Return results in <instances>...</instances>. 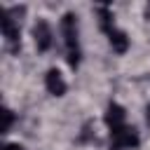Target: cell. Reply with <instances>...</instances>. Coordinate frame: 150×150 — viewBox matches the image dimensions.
<instances>
[{
	"label": "cell",
	"instance_id": "obj_10",
	"mask_svg": "<svg viewBox=\"0 0 150 150\" xmlns=\"http://www.w3.org/2000/svg\"><path fill=\"white\" fill-rule=\"evenodd\" d=\"M5 150H23V145H19V143H7Z\"/></svg>",
	"mask_w": 150,
	"mask_h": 150
},
{
	"label": "cell",
	"instance_id": "obj_7",
	"mask_svg": "<svg viewBox=\"0 0 150 150\" xmlns=\"http://www.w3.org/2000/svg\"><path fill=\"white\" fill-rule=\"evenodd\" d=\"M108 40H110V47H112L115 54H127V49H129V35H127L124 30L112 28V30L108 33Z\"/></svg>",
	"mask_w": 150,
	"mask_h": 150
},
{
	"label": "cell",
	"instance_id": "obj_8",
	"mask_svg": "<svg viewBox=\"0 0 150 150\" xmlns=\"http://www.w3.org/2000/svg\"><path fill=\"white\" fill-rule=\"evenodd\" d=\"M96 14H98V26H101V30H103V33H110V30L115 28L112 9H110V7H98V9H96Z\"/></svg>",
	"mask_w": 150,
	"mask_h": 150
},
{
	"label": "cell",
	"instance_id": "obj_5",
	"mask_svg": "<svg viewBox=\"0 0 150 150\" xmlns=\"http://www.w3.org/2000/svg\"><path fill=\"white\" fill-rule=\"evenodd\" d=\"M103 122H105V127L110 131H115L120 127H127V110L120 103H108L105 115H103Z\"/></svg>",
	"mask_w": 150,
	"mask_h": 150
},
{
	"label": "cell",
	"instance_id": "obj_1",
	"mask_svg": "<svg viewBox=\"0 0 150 150\" xmlns=\"http://www.w3.org/2000/svg\"><path fill=\"white\" fill-rule=\"evenodd\" d=\"M61 35H63V45H66V61L68 66L75 70L80 66V40H77V16L73 12H66L61 16Z\"/></svg>",
	"mask_w": 150,
	"mask_h": 150
},
{
	"label": "cell",
	"instance_id": "obj_6",
	"mask_svg": "<svg viewBox=\"0 0 150 150\" xmlns=\"http://www.w3.org/2000/svg\"><path fill=\"white\" fill-rule=\"evenodd\" d=\"M45 89H47L52 96H63V94H66L68 84H66L61 70H56V68H49V70H47V75H45Z\"/></svg>",
	"mask_w": 150,
	"mask_h": 150
},
{
	"label": "cell",
	"instance_id": "obj_9",
	"mask_svg": "<svg viewBox=\"0 0 150 150\" xmlns=\"http://www.w3.org/2000/svg\"><path fill=\"white\" fill-rule=\"evenodd\" d=\"M2 117H5V122H2V134H7V131L12 129V124H14V112H12L9 108H5Z\"/></svg>",
	"mask_w": 150,
	"mask_h": 150
},
{
	"label": "cell",
	"instance_id": "obj_11",
	"mask_svg": "<svg viewBox=\"0 0 150 150\" xmlns=\"http://www.w3.org/2000/svg\"><path fill=\"white\" fill-rule=\"evenodd\" d=\"M145 120H148V124H150V105L145 108Z\"/></svg>",
	"mask_w": 150,
	"mask_h": 150
},
{
	"label": "cell",
	"instance_id": "obj_3",
	"mask_svg": "<svg viewBox=\"0 0 150 150\" xmlns=\"http://www.w3.org/2000/svg\"><path fill=\"white\" fill-rule=\"evenodd\" d=\"M138 143H141V138L134 127H120V129L110 131V150H134V148H138Z\"/></svg>",
	"mask_w": 150,
	"mask_h": 150
},
{
	"label": "cell",
	"instance_id": "obj_2",
	"mask_svg": "<svg viewBox=\"0 0 150 150\" xmlns=\"http://www.w3.org/2000/svg\"><path fill=\"white\" fill-rule=\"evenodd\" d=\"M2 35H5V42H7V47L12 52H19L21 49V42H19L21 28H19V19H14L12 7L2 9Z\"/></svg>",
	"mask_w": 150,
	"mask_h": 150
},
{
	"label": "cell",
	"instance_id": "obj_4",
	"mask_svg": "<svg viewBox=\"0 0 150 150\" xmlns=\"http://www.w3.org/2000/svg\"><path fill=\"white\" fill-rule=\"evenodd\" d=\"M33 40H35L38 52H49V47L54 42V33H52V26L45 19L35 21V26H33Z\"/></svg>",
	"mask_w": 150,
	"mask_h": 150
}]
</instances>
